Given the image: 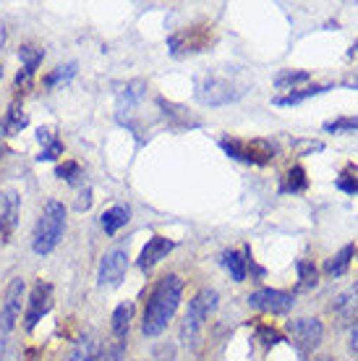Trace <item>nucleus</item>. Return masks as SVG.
Listing matches in <instances>:
<instances>
[{"label":"nucleus","mask_w":358,"mask_h":361,"mask_svg":"<svg viewBox=\"0 0 358 361\" xmlns=\"http://www.w3.org/2000/svg\"><path fill=\"white\" fill-rule=\"evenodd\" d=\"M217 298L220 296H217V290H212V288L199 290L197 296L191 298L188 312H186V317H183V325H180V341H183V343H194V341H197L202 325H204L206 319H209V314L215 312Z\"/></svg>","instance_id":"4"},{"label":"nucleus","mask_w":358,"mask_h":361,"mask_svg":"<svg viewBox=\"0 0 358 361\" xmlns=\"http://www.w3.org/2000/svg\"><path fill=\"white\" fill-rule=\"evenodd\" d=\"M259 338L264 341V345H278L283 343V335L278 333V330H272V327H259Z\"/></svg>","instance_id":"31"},{"label":"nucleus","mask_w":358,"mask_h":361,"mask_svg":"<svg viewBox=\"0 0 358 361\" xmlns=\"http://www.w3.org/2000/svg\"><path fill=\"white\" fill-rule=\"evenodd\" d=\"M296 270H298V290H309V288L316 286V267H314L311 262L298 259Z\"/></svg>","instance_id":"23"},{"label":"nucleus","mask_w":358,"mask_h":361,"mask_svg":"<svg viewBox=\"0 0 358 361\" xmlns=\"http://www.w3.org/2000/svg\"><path fill=\"white\" fill-rule=\"evenodd\" d=\"M306 173H304V168H290V171L285 173V183H283V191H304L306 189Z\"/></svg>","instance_id":"27"},{"label":"nucleus","mask_w":358,"mask_h":361,"mask_svg":"<svg viewBox=\"0 0 358 361\" xmlns=\"http://www.w3.org/2000/svg\"><path fill=\"white\" fill-rule=\"evenodd\" d=\"M206 45V29H188V32H178L168 39V47L175 58L188 53H199Z\"/></svg>","instance_id":"12"},{"label":"nucleus","mask_w":358,"mask_h":361,"mask_svg":"<svg viewBox=\"0 0 358 361\" xmlns=\"http://www.w3.org/2000/svg\"><path fill=\"white\" fill-rule=\"evenodd\" d=\"M58 176H61V178H66L68 183H73V180H76L81 176L79 163H63L61 168H58Z\"/></svg>","instance_id":"30"},{"label":"nucleus","mask_w":358,"mask_h":361,"mask_svg":"<svg viewBox=\"0 0 358 361\" xmlns=\"http://www.w3.org/2000/svg\"><path fill=\"white\" fill-rule=\"evenodd\" d=\"M0 79H3V66H0Z\"/></svg>","instance_id":"36"},{"label":"nucleus","mask_w":358,"mask_h":361,"mask_svg":"<svg viewBox=\"0 0 358 361\" xmlns=\"http://www.w3.org/2000/svg\"><path fill=\"white\" fill-rule=\"evenodd\" d=\"M92 359H94V338L87 333V335H81L79 343L73 345L68 361H92Z\"/></svg>","instance_id":"21"},{"label":"nucleus","mask_w":358,"mask_h":361,"mask_svg":"<svg viewBox=\"0 0 358 361\" xmlns=\"http://www.w3.org/2000/svg\"><path fill=\"white\" fill-rule=\"evenodd\" d=\"M330 90H332L330 84H314V87H306V90H293L290 94H285V97H275L272 102L280 105V108H288V105H298V102H304V99L324 94V92H330Z\"/></svg>","instance_id":"18"},{"label":"nucleus","mask_w":358,"mask_h":361,"mask_svg":"<svg viewBox=\"0 0 358 361\" xmlns=\"http://www.w3.org/2000/svg\"><path fill=\"white\" fill-rule=\"evenodd\" d=\"M180 296H183V280L178 275H165V278L157 280V286L149 293L147 309H144L142 333L147 338H157L168 327L173 314L178 312Z\"/></svg>","instance_id":"1"},{"label":"nucleus","mask_w":358,"mask_h":361,"mask_svg":"<svg viewBox=\"0 0 358 361\" xmlns=\"http://www.w3.org/2000/svg\"><path fill=\"white\" fill-rule=\"evenodd\" d=\"M338 189L348 191V194H356V191H358V178H356V176H340V178H338Z\"/></svg>","instance_id":"32"},{"label":"nucleus","mask_w":358,"mask_h":361,"mask_svg":"<svg viewBox=\"0 0 358 361\" xmlns=\"http://www.w3.org/2000/svg\"><path fill=\"white\" fill-rule=\"evenodd\" d=\"M125 270H128V254L123 249H113L102 257L99 262V272H97V283L102 288H116L121 286L125 278Z\"/></svg>","instance_id":"8"},{"label":"nucleus","mask_w":358,"mask_h":361,"mask_svg":"<svg viewBox=\"0 0 358 361\" xmlns=\"http://www.w3.org/2000/svg\"><path fill=\"white\" fill-rule=\"evenodd\" d=\"M350 84H353V87L358 90V71H356V76H353V82H350Z\"/></svg>","instance_id":"35"},{"label":"nucleus","mask_w":358,"mask_h":361,"mask_svg":"<svg viewBox=\"0 0 358 361\" xmlns=\"http://www.w3.org/2000/svg\"><path fill=\"white\" fill-rule=\"evenodd\" d=\"M249 304L259 312H269V314H285L293 309V296L285 290L275 288H259L249 296Z\"/></svg>","instance_id":"9"},{"label":"nucleus","mask_w":358,"mask_h":361,"mask_svg":"<svg viewBox=\"0 0 358 361\" xmlns=\"http://www.w3.org/2000/svg\"><path fill=\"white\" fill-rule=\"evenodd\" d=\"M131 319H134V301H123L121 307H116L113 322H110V330H113V338H116V341H125V338H128Z\"/></svg>","instance_id":"14"},{"label":"nucleus","mask_w":358,"mask_h":361,"mask_svg":"<svg viewBox=\"0 0 358 361\" xmlns=\"http://www.w3.org/2000/svg\"><path fill=\"white\" fill-rule=\"evenodd\" d=\"M194 90H197V99L202 105L217 108V105H228V102L241 99L249 92V82L243 79L241 71L215 68V71H206L202 76H197Z\"/></svg>","instance_id":"2"},{"label":"nucleus","mask_w":358,"mask_h":361,"mask_svg":"<svg viewBox=\"0 0 358 361\" xmlns=\"http://www.w3.org/2000/svg\"><path fill=\"white\" fill-rule=\"evenodd\" d=\"M220 147L230 154L233 160L249 165H267L275 157V145L267 139H220Z\"/></svg>","instance_id":"5"},{"label":"nucleus","mask_w":358,"mask_h":361,"mask_svg":"<svg viewBox=\"0 0 358 361\" xmlns=\"http://www.w3.org/2000/svg\"><path fill=\"white\" fill-rule=\"evenodd\" d=\"M324 131L330 134H340V131H358V118H338V121H327Z\"/></svg>","instance_id":"29"},{"label":"nucleus","mask_w":358,"mask_h":361,"mask_svg":"<svg viewBox=\"0 0 358 361\" xmlns=\"http://www.w3.org/2000/svg\"><path fill=\"white\" fill-rule=\"evenodd\" d=\"M63 233H66V207L58 199H50V202H45V207L37 217L35 233H32L35 254H50L55 246L61 244Z\"/></svg>","instance_id":"3"},{"label":"nucleus","mask_w":358,"mask_h":361,"mask_svg":"<svg viewBox=\"0 0 358 361\" xmlns=\"http://www.w3.org/2000/svg\"><path fill=\"white\" fill-rule=\"evenodd\" d=\"M27 126V116H24V110L18 108V102H13L6 113V121H3V128L8 131V134H18L21 128Z\"/></svg>","instance_id":"22"},{"label":"nucleus","mask_w":358,"mask_h":361,"mask_svg":"<svg viewBox=\"0 0 358 361\" xmlns=\"http://www.w3.org/2000/svg\"><path fill=\"white\" fill-rule=\"evenodd\" d=\"M173 359H175V351H173V348H168V345L154 353V361H173Z\"/></svg>","instance_id":"33"},{"label":"nucleus","mask_w":358,"mask_h":361,"mask_svg":"<svg viewBox=\"0 0 358 361\" xmlns=\"http://www.w3.org/2000/svg\"><path fill=\"white\" fill-rule=\"evenodd\" d=\"M73 73H76V63L58 66V68H55V71L45 79V87H47V90H55V87H61V84H66L68 79H73Z\"/></svg>","instance_id":"26"},{"label":"nucleus","mask_w":358,"mask_h":361,"mask_svg":"<svg viewBox=\"0 0 358 361\" xmlns=\"http://www.w3.org/2000/svg\"><path fill=\"white\" fill-rule=\"evenodd\" d=\"M123 353H125V341H113V343H105L94 353V359L92 361H123Z\"/></svg>","instance_id":"25"},{"label":"nucleus","mask_w":358,"mask_h":361,"mask_svg":"<svg viewBox=\"0 0 358 361\" xmlns=\"http://www.w3.org/2000/svg\"><path fill=\"white\" fill-rule=\"evenodd\" d=\"M350 348L358 353V317H356V325H353V333H350Z\"/></svg>","instance_id":"34"},{"label":"nucleus","mask_w":358,"mask_h":361,"mask_svg":"<svg viewBox=\"0 0 358 361\" xmlns=\"http://www.w3.org/2000/svg\"><path fill=\"white\" fill-rule=\"evenodd\" d=\"M144 94H147V84H144L142 79L125 84L123 92H121V97H118V113L123 116V113H128V110H134L144 99Z\"/></svg>","instance_id":"15"},{"label":"nucleus","mask_w":358,"mask_h":361,"mask_svg":"<svg viewBox=\"0 0 358 361\" xmlns=\"http://www.w3.org/2000/svg\"><path fill=\"white\" fill-rule=\"evenodd\" d=\"M18 58H21V63H24V71L35 73L37 66L42 63V58H45V53L39 50V47L35 45H24L21 50H18Z\"/></svg>","instance_id":"24"},{"label":"nucleus","mask_w":358,"mask_h":361,"mask_svg":"<svg viewBox=\"0 0 358 361\" xmlns=\"http://www.w3.org/2000/svg\"><path fill=\"white\" fill-rule=\"evenodd\" d=\"M223 264L228 267V272L233 275L235 283L246 280V264H249V259H246L241 252H225L223 254Z\"/></svg>","instance_id":"20"},{"label":"nucleus","mask_w":358,"mask_h":361,"mask_svg":"<svg viewBox=\"0 0 358 361\" xmlns=\"http://www.w3.org/2000/svg\"><path fill=\"white\" fill-rule=\"evenodd\" d=\"M50 309H53V286L39 280L35 288H32L29 301H27V317H24V319H27V330H32Z\"/></svg>","instance_id":"11"},{"label":"nucleus","mask_w":358,"mask_h":361,"mask_svg":"<svg viewBox=\"0 0 358 361\" xmlns=\"http://www.w3.org/2000/svg\"><path fill=\"white\" fill-rule=\"evenodd\" d=\"M173 241H168V238H162V235H152L149 241H147V246L142 249V254H139V267L142 270H152L154 264L160 262V259H165L168 254L173 252Z\"/></svg>","instance_id":"13"},{"label":"nucleus","mask_w":358,"mask_h":361,"mask_svg":"<svg viewBox=\"0 0 358 361\" xmlns=\"http://www.w3.org/2000/svg\"><path fill=\"white\" fill-rule=\"evenodd\" d=\"M37 142L42 145V152L37 154L39 163H42V160H55V157L63 152V142L50 131V128H39V131H37Z\"/></svg>","instance_id":"17"},{"label":"nucleus","mask_w":358,"mask_h":361,"mask_svg":"<svg viewBox=\"0 0 358 361\" xmlns=\"http://www.w3.org/2000/svg\"><path fill=\"white\" fill-rule=\"evenodd\" d=\"M324 361H327V359H324Z\"/></svg>","instance_id":"37"},{"label":"nucleus","mask_w":358,"mask_h":361,"mask_svg":"<svg viewBox=\"0 0 358 361\" xmlns=\"http://www.w3.org/2000/svg\"><path fill=\"white\" fill-rule=\"evenodd\" d=\"M18 212H21V194L16 189L0 191V238L3 241H11L18 226Z\"/></svg>","instance_id":"10"},{"label":"nucleus","mask_w":358,"mask_h":361,"mask_svg":"<svg viewBox=\"0 0 358 361\" xmlns=\"http://www.w3.org/2000/svg\"><path fill=\"white\" fill-rule=\"evenodd\" d=\"M24 280L13 278L6 288V296H3V304H0V333L8 335L13 327H16L18 317H21V301H24Z\"/></svg>","instance_id":"6"},{"label":"nucleus","mask_w":358,"mask_h":361,"mask_svg":"<svg viewBox=\"0 0 358 361\" xmlns=\"http://www.w3.org/2000/svg\"><path fill=\"white\" fill-rule=\"evenodd\" d=\"M288 333L293 338V343L298 345L301 353H311L316 345L322 343L324 338V327L319 319H311V317H301V319H293L288 322Z\"/></svg>","instance_id":"7"},{"label":"nucleus","mask_w":358,"mask_h":361,"mask_svg":"<svg viewBox=\"0 0 358 361\" xmlns=\"http://www.w3.org/2000/svg\"><path fill=\"white\" fill-rule=\"evenodd\" d=\"M128 217H131V209L123 207V204H116V207H110L102 212V231L108 235H116L121 228L128 223Z\"/></svg>","instance_id":"16"},{"label":"nucleus","mask_w":358,"mask_h":361,"mask_svg":"<svg viewBox=\"0 0 358 361\" xmlns=\"http://www.w3.org/2000/svg\"><path fill=\"white\" fill-rule=\"evenodd\" d=\"M306 79H309V71H283L278 73L275 84H278L280 90H285V87H296V84L306 82Z\"/></svg>","instance_id":"28"},{"label":"nucleus","mask_w":358,"mask_h":361,"mask_svg":"<svg viewBox=\"0 0 358 361\" xmlns=\"http://www.w3.org/2000/svg\"><path fill=\"white\" fill-rule=\"evenodd\" d=\"M350 257H353V246H342L332 259H327L324 272H327V275H335V278H338V275H345L350 267Z\"/></svg>","instance_id":"19"}]
</instances>
